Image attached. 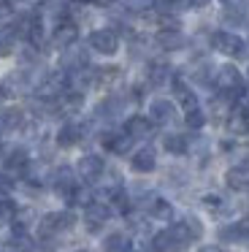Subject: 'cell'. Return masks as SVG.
Masks as SVG:
<instances>
[{"mask_svg": "<svg viewBox=\"0 0 249 252\" xmlns=\"http://www.w3.org/2000/svg\"><path fill=\"white\" fill-rule=\"evenodd\" d=\"M25 125V111L16 109V106H8V109L0 111V130H19Z\"/></svg>", "mask_w": 249, "mask_h": 252, "instance_id": "e0dca14e", "label": "cell"}, {"mask_svg": "<svg viewBox=\"0 0 249 252\" xmlns=\"http://www.w3.org/2000/svg\"><path fill=\"white\" fill-rule=\"evenodd\" d=\"M103 171H106V163H103L100 155H84L79 160V174L84 179H100Z\"/></svg>", "mask_w": 249, "mask_h": 252, "instance_id": "30bf717a", "label": "cell"}, {"mask_svg": "<svg viewBox=\"0 0 249 252\" xmlns=\"http://www.w3.org/2000/svg\"><path fill=\"white\" fill-rule=\"evenodd\" d=\"M52 187L57 190V195L70 198V192L76 190V176H73V168L62 165V168L54 171V174H52Z\"/></svg>", "mask_w": 249, "mask_h": 252, "instance_id": "52a82bcc", "label": "cell"}, {"mask_svg": "<svg viewBox=\"0 0 249 252\" xmlns=\"http://www.w3.org/2000/svg\"><path fill=\"white\" fill-rule=\"evenodd\" d=\"M16 214V206L8 195H0V222H11Z\"/></svg>", "mask_w": 249, "mask_h": 252, "instance_id": "f546056e", "label": "cell"}, {"mask_svg": "<svg viewBox=\"0 0 249 252\" xmlns=\"http://www.w3.org/2000/svg\"><path fill=\"white\" fill-rule=\"evenodd\" d=\"M149 212H152V217H157V220H171V217H173L171 203H168V201H162V198H152Z\"/></svg>", "mask_w": 249, "mask_h": 252, "instance_id": "83f0119b", "label": "cell"}, {"mask_svg": "<svg viewBox=\"0 0 249 252\" xmlns=\"http://www.w3.org/2000/svg\"><path fill=\"white\" fill-rule=\"evenodd\" d=\"M187 247H189L187 241L179 239V236L173 233L171 228L162 230V233H157L155 241H152V250H155V252H184Z\"/></svg>", "mask_w": 249, "mask_h": 252, "instance_id": "8992f818", "label": "cell"}, {"mask_svg": "<svg viewBox=\"0 0 249 252\" xmlns=\"http://www.w3.org/2000/svg\"><path fill=\"white\" fill-rule=\"evenodd\" d=\"M124 130L133 138H146V136H152V120H146V117H130Z\"/></svg>", "mask_w": 249, "mask_h": 252, "instance_id": "ffe728a7", "label": "cell"}, {"mask_svg": "<svg viewBox=\"0 0 249 252\" xmlns=\"http://www.w3.org/2000/svg\"><path fill=\"white\" fill-rule=\"evenodd\" d=\"M79 252H87V250H79Z\"/></svg>", "mask_w": 249, "mask_h": 252, "instance_id": "ab89813d", "label": "cell"}, {"mask_svg": "<svg viewBox=\"0 0 249 252\" xmlns=\"http://www.w3.org/2000/svg\"><path fill=\"white\" fill-rule=\"evenodd\" d=\"M198 252H225V250L217 247V244H209V247H203V250H198Z\"/></svg>", "mask_w": 249, "mask_h": 252, "instance_id": "8d00e7d4", "label": "cell"}, {"mask_svg": "<svg viewBox=\"0 0 249 252\" xmlns=\"http://www.w3.org/2000/svg\"><path fill=\"white\" fill-rule=\"evenodd\" d=\"M73 222H76V217L70 212H52V214H46V217L41 220V236L49 239V236L65 233V230L73 228Z\"/></svg>", "mask_w": 249, "mask_h": 252, "instance_id": "3957f363", "label": "cell"}, {"mask_svg": "<svg viewBox=\"0 0 249 252\" xmlns=\"http://www.w3.org/2000/svg\"><path fill=\"white\" fill-rule=\"evenodd\" d=\"M219 236H222V241H241V239H247L249 236V220H241V222H236V225L222 228Z\"/></svg>", "mask_w": 249, "mask_h": 252, "instance_id": "603a6c76", "label": "cell"}, {"mask_svg": "<svg viewBox=\"0 0 249 252\" xmlns=\"http://www.w3.org/2000/svg\"><path fill=\"white\" fill-rule=\"evenodd\" d=\"M103 250L106 252H127L130 250V239L124 233H111L103 239Z\"/></svg>", "mask_w": 249, "mask_h": 252, "instance_id": "484cf974", "label": "cell"}, {"mask_svg": "<svg viewBox=\"0 0 249 252\" xmlns=\"http://www.w3.org/2000/svg\"><path fill=\"white\" fill-rule=\"evenodd\" d=\"M227 130L233 136H247L249 133V109L247 106H233L227 111Z\"/></svg>", "mask_w": 249, "mask_h": 252, "instance_id": "ba28073f", "label": "cell"}, {"mask_svg": "<svg viewBox=\"0 0 249 252\" xmlns=\"http://www.w3.org/2000/svg\"><path fill=\"white\" fill-rule=\"evenodd\" d=\"M11 14V0H0V19H5Z\"/></svg>", "mask_w": 249, "mask_h": 252, "instance_id": "d590c367", "label": "cell"}, {"mask_svg": "<svg viewBox=\"0 0 249 252\" xmlns=\"http://www.w3.org/2000/svg\"><path fill=\"white\" fill-rule=\"evenodd\" d=\"M227 187H233V190H247L249 187V168L247 165H238V168H230L225 176Z\"/></svg>", "mask_w": 249, "mask_h": 252, "instance_id": "7402d4cb", "label": "cell"}, {"mask_svg": "<svg viewBox=\"0 0 249 252\" xmlns=\"http://www.w3.org/2000/svg\"><path fill=\"white\" fill-rule=\"evenodd\" d=\"M173 98H176V103L184 106V111L198 109V98H195V93L189 90V84L182 82V79H173Z\"/></svg>", "mask_w": 249, "mask_h": 252, "instance_id": "7c38bea8", "label": "cell"}, {"mask_svg": "<svg viewBox=\"0 0 249 252\" xmlns=\"http://www.w3.org/2000/svg\"><path fill=\"white\" fill-rule=\"evenodd\" d=\"M217 87H219V93L225 95L227 100H233V98H238V95L244 93V79L233 65H225V68H219V73H217Z\"/></svg>", "mask_w": 249, "mask_h": 252, "instance_id": "6da1fadb", "label": "cell"}, {"mask_svg": "<svg viewBox=\"0 0 249 252\" xmlns=\"http://www.w3.org/2000/svg\"><path fill=\"white\" fill-rule=\"evenodd\" d=\"M157 46H160V49H168V52L182 49V46H184L182 30H179V28H165V30H160V33H157Z\"/></svg>", "mask_w": 249, "mask_h": 252, "instance_id": "9a60e30c", "label": "cell"}, {"mask_svg": "<svg viewBox=\"0 0 249 252\" xmlns=\"http://www.w3.org/2000/svg\"><path fill=\"white\" fill-rule=\"evenodd\" d=\"M11 190H14V182H11L5 174H0V195H8Z\"/></svg>", "mask_w": 249, "mask_h": 252, "instance_id": "836d02e7", "label": "cell"}, {"mask_svg": "<svg viewBox=\"0 0 249 252\" xmlns=\"http://www.w3.org/2000/svg\"><path fill=\"white\" fill-rule=\"evenodd\" d=\"M160 3L168 8V11H182V8L189 6V0H160Z\"/></svg>", "mask_w": 249, "mask_h": 252, "instance_id": "1f68e13d", "label": "cell"}, {"mask_svg": "<svg viewBox=\"0 0 249 252\" xmlns=\"http://www.w3.org/2000/svg\"><path fill=\"white\" fill-rule=\"evenodd\" d=\"M103 144H106L114 155H127L130 147H133V136H130L127 130H122V133H106V136H103Z\"/></svg>", "mask_w": 249, "mask_h": 252, "instance_id": "8fae6325", "label": "cell"}, {"mask_svg": "<svg viewBox=\"0 0 249 252\" xmlns=\"http://www.w3.org/2000/svg\"><path fill=\"white\" fill-rule=\"evenodd\" d=\"M162 147H165L171 155H184L189 144H187V138H184V136H179V133H171V136L162 138Z\"/></svg>", "mask_w": 249, "mask_h": 252, "instance_id": "4316f807", "label": "cell"}, {"mask_svg": "<svg viewBox=\"0 0 249 252\" xmlns=\"http://www.w3.org/2000/svg\"><path fill=\"white\" fill-rule=\"evenodd\" d=\"M184 222H187V228H189V230H192L195 239H200V236H203V225H200L195 217H184Z\"/></svg>", "mask_w": 249, "mask_h": 252, "instance_id": "d6a6232c", "label": "cell"}, {"mask_svg": "<svg viewBox=\"0 0 249 252\" xmlns=\"http://www.w3.org/2000/svg\"><path fill=\"white\" fill-rule=\"evenodd\" d=\"M146 82L152 87H162V84H171V68L165 63H149L146 68Z\"/></svg>", "mask_w": 249, "mask_h": 252, "instance_id": "2e32d148", "label": "cell"}, {"mask_svg": "<svg viewBox=\"0 0 249 252\" xmlns=\"http://www.w3.org/2000/svg\"><path fill=\"white\" fill-rule=\"evenodd\" d=\"M184 122H187L189 130H198V127H203L206 117H203V111H200V109H192V111H187V114H184Z\"/></svg>", "mask_w": 249, "mask_h": 252, "instance_id": "4dcf8cb0", "label": "cell"}, {"mask_svg": "<svg viewBox=\"0 0 249 252\" xmlns=\"http://www.w3.org/2000/svg\"><path fill=\"white\" fill-rule=\"evenodd\" d=\"M209 0H189V6H206Z\"/></svg>", "mask_w": 249, "mask_h": 252, "instance_id": "74e56055", "label": "cell"}, {"mask_svg": "<svg viewBox=\"0 0 249 252\" xmlns=\"http://www.w3.org/2000/svg\"><path fill=\"white\" fill-rule=\"evenodd\" d=\"M27 163H30V158H27L25 149H11L8 158H5V168H8V171H16V174H25V171H27Z\"/></svg>", "mask_w": 249, "mask_h": 252, "instance_id": "cb8c5ba5", "label": "cell"}, {"mask_svg": "<svg viewBox=\"0 0 249 252\" xmlns=\"http://www.w3.org/2000/svg\"><path fill=\"white\" fill-rule=\"evenodd\" d=\"M108 217H111V209H108L106 203H100V201L87 203V209H84V222H87V228H90V230H100L103 225L108 222Z\"/></svg>", "mask_w": 249, "mask_h": 252, "instance_id": "5b68a950", "label": "cell"}, {"mask_svg": "<svg viewBox=\"0 0 249 252\" xmlns=\"http://www.w3.org/2000/svg\"><path fill=\"white\" fill-rule=\"evenodd\" d=\"M87 65V52L81 49L79 44H70L65 46L62 52V68H68V71H79V68Z\"/></svg>", "mask_w": 249, "mask_h": 252, "instance_id": "4fadbf2b", "label": "cell"}, {"mask_svg": "<svg viewBox=\"0 0 249 252\" xmlns=\"http://www.w3.org/2000/svg\"><path fill=\"white\" fill-rule=\"evenodd\" d=\"M79 141H81V125H76V122H65L57 130V147H73Z\"/></svg>", "mask_w": 249, "mask_h": 252, "instance_id": "ac0fdd59", "label": "cell"}, {"mask_svg": "<svg viewBox=\"0 0 249 252\" xmlns=\"http://www.w3.org/2000/svg\"><path fill=\"white\" fill-rule=\"evenodd\" d=\"M16 41H19L16 25H3V28H0V55H11L14 46H16Z\"/></svg>", "mask_w": 249, "mask_h": 252, "instance_id": "d6986e66", "label": "cell"}, {"mask_svg": "<svg viewBox=\"0 0 249 252\" xmlns=\"http://www.w3.org/2000/svg\"><path fill=\"white\" fill-rule=\"evenodd\" d=\"M41 14L43 17H52V19H62L68 14V0H43Z\"/></svg>", "mask_w": 249, "mask_h": 252, "instance_id": "d4e9b609", "label": "cell"}, {"mask_svg": "<svg viewBox=\"0 0 249 252\" xmlns=\"http://www.w3.org/2000/svg\"><path fill=\"white\" fill-rule=\"evenodd\" d=\"M222 3L227 6V11H238V14H241L244 6H247V0H222Z\"/></svg>", "mask_w": 249, "mask_h": 252, "instance_id": "e575fe53", "label": "cell"}, {"mask_svg": "<svg viewBox=\"0 0 249 252\" xmlns=\"http://www.w3.org/2000/svg\"><path fill=\"white\" fill-rule=\"evenodd\" d=\"M124 6L133 14H149L152 8L157 6V0H124Z\"/></svg>", "mask_w": 249, "mask_h": 252, "instance_id": "f1b7e54d", "label": "cell"}, {"mask_svg": "<svg viewBox=\"0 0 249 252\" xmlns=\"http://www.w3.org/2000/svg\"><path fill=\"white\" fill-rule=\"evenodd\" d=\"M90 46L97 52V55L111 57V55H117V49H119V38H117L114 30H92L90 33Z\"/></svg>", "mask_w": 249, "mask_h": 252, "instance_id": "277c9868", "label": "cell"}, {"mask_svg": "<svg viewBox=\"0 0 249 252\" xmlns=\"http://www.w3.org/2000/svg\"><path fill=\"white\" fill-rule=\"evenodd\" d=\"M81 3H97V0H81Z\"/></svg>", "mask_w": 249, "mask_h": 252, "instance_id": "f35d334b", "label": "cell"}, {"mask_svg": "<svg viewBox=\"0 0 249 252\" xmlns=\"http://www.w3.org/2000/svg\"><path fill=\"white\" fill-rule=\"evenodd\" d=\"M211 46H214L217 52H222V55H227V57H244L247 55V44H244L236 33H227V30H219V33L211 35Z\"/></svg>", "mask_w": 249, "mask_h": 252, "instance_id": "7a4b0ae2", "label": "cell"}, {"mask_svg": "<svg viewBox=\"0 0 249 252\" xmlns=\"http://www.w3.org/2000/svg\"><path fill=\"white\" fill-rule=\"evenodd\" d=\"M173 114H176V106H173L171 100H152L149 120L155 122V125H168V122H173Z\"/></svg>", "mask_w": 249, "mask_h": 252, "instance_id": "9c48e42d", "label": "cell"}, {"mask_svg": "<svg viewBox=\"0 0 249 252\" xmlns=\"http://www.w3.org/2000/svg\"><path fill=\"white\" fill-rule=\"evenodd\" d=\"M155 149H138V152L133 155V168L138 171V174H149V171H155Z\"/></svg>", "mask_w": 249, "mask_h": 252, "instance_id": "44dd1931", "label": "cell"}, {"mask_svg": "<svg viewBox=\"0 0 249 252\" xmlns=\"http://www.w3.org/2000/svg\"><path fill=\"white\" fill-rule=\"evenodd\" d=\"M76 38H79V28H76L73 22H60L57 28H54V33H52V41L57 46H70V44H76Z\"/></svg>", "mask_w": 249, "mask_h": 252, "instance_id": "5bb4252c", "label": "cell"}]
</instances>
